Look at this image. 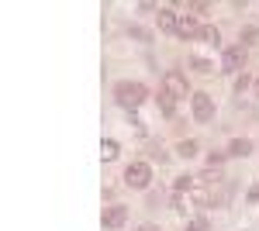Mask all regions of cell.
<instances>
[{
	"mask_svg": "<svg viewBox=\"0 0 259 231\" xmlns=\"http://www.w3.org/2000/svg\"><path fill=\"white\" fill-rule=\"evenodd\" d=\"M114 97H118L121 107H132V111H135L142 100L149 97V90H145L142 83H135V79H124V83H118V86H114Z\"/></svg>",
	"mask_w": 259,
	"mask_h": 231,
	"instance_id": "6da1fadb",
	"label": "cell"
},
{
	"mask_svg": "<svg viewBox=\"0 0 259 231\" xmlns=\"http://www.w3.org/2000/svg\"><path fill=\"white\" fill-rule=\"evenodd\" d=\"M149 179H152V169H149L145 162H132V166L124 169V183H128V187H135V190H145V187H149Z\"/></svg>",
	"mask_w": 259,
	"mask_h": 231,
	"instance_id": "7a4b0ae2",
	"label": "cell"
},
{
	"mask_svg": "<svg viewBox=\"0 0 259 231\" xmlns=\"http://www.w3.org/2000/svg\"><path fill=\"white\" fill-rule=\"evenodd\" d=\"M242 66H245V45L225 49V56H221V69H225V73H239Z\"/></svg>",
	"mask_w": 259,
	"mask_h": 231,
	"instance_id": "3957f363",
	"label": "cell"
},
{
	"mask_svg": "<svg viewBox=\"0 0 259 231\" xmlns=\"http://www.w3.org/2000/svg\"><path fill=\"white\" fill-rule=\"evenodd\" d=\"M190 100H194V117L197 121H211L214 117V97L211 94H194Z\"/></svg>",
	"mask_w": 259,
	"mask_h": 231,
	"instance_id": "277c9868",
	"label": "cell"
},
{
	"mask_svg": "<svg viewBox=\"0 0 259 231\" xmlns=\"http://www.w3.org/2000/svg\"><path fill=\"white\" fill-rule=\"evenodd\" d=\"M162 86H166V94L173 97V100H177V97H187V76L177 73V69H169V73H166Z\"/></svg>",
	"mask_w": 259,
	"mask_h": 231,
	"instance_id": "5b68a950",
	"label": "cell"
},
{
	"mask_svg": "<svg viewBox=\"0 0 259 231\" xmlns=\"http://www.w3.org/2000/svg\"><path fill=\"white\" fill-rule=\"evenodd\" d=\"M177 35L180 38H194V35H200V24L190 14H180V21H177Z\"/></svg>",
	"mask_w": 259,
	"mask_h": 231,
	"instance_id": "8992f818",
	"label": "cell"
},
{
	"mask_svg": "<svg viewBox=\"0 0 259 231\" xmlns=\"http://www.w3.org/2000/svg\"><path fill=\"white\" fill-rule=\"evenodd\" d=\"M128 221V207H107L104 211V228H121Z\"/></svg>",
	"mask_w": 259,
	"mask_h": 231,
	"instance_id": "52a82bcc",
	"label": "cell"
},
{
	"mask_svg": "<svg viewBox=\"0 0 259 231\" xmlns=\"http://www.w3.org/2000/svg\"><path fill=\"white\" fill-rule=\"evenodd\" d=\"M177 21H180V14H173L169 7H162V11H159V28H162V31H177Z\"/></svg>",
	"mask_w": 259,
	"mask_h": 231,
	"instance_id": "ba28073f",
	"label": "cell"
},
{
	"mask_svg": "<svg viewBox=\"0 0 259 231\" xmlns=\"http://www.w3.org/2000/svg\"><path fill=\"white\" fill-rule=\"evenodd\" d=\"M200 41L218 49V45H221V31H218V28H200Z\"/></svg>",
	"mask_w": 259,
	"mask_h": 231,
	"instance_id": "9c48e42d",
	"label": "cell"
},
{
	"mask_svg": "<svg viewBox=\"0 0 259 231\" xmlns=\"http://www.w3.org/2000/svg\"><path fill=\"white\" fill-rule=\"evenodd\" d=\"M249 152H252V142H245V138H235L228 145V155H249Z\"/></svg>",
	"mask_w": 259,
	"mask_h": 231,
	"instance_id": "30bf717a",
	"label": "cell"
},
{
	"mask_svg": "<svg viewBox=\"0 0 259 231\" xmlns=\"http://www.w3.org/2000/svg\"><path fill=\"white\" fill-rule=\"evenodd\" d=\"M100 155H104L107 162H111V159H118V142H114V138H107V142L100 145Z\"/></svg>",
	"mask_w": 259,
	"mask_h": 231,
	"instance_id": "8fae6325",
	"label": "cell"
},
{
	"mask_svg": "<svg viewBox=\"0 0 259 231\" xmlns=\"http://www.w3.org/2000/svg\"><path fill=\"white\" fill-rule=\"evenodd\" d=\"M156 100H159V111H162V114H173V107H177V100H173V97L166 94V90H162V94L156 97Z\"/></svg>",
	"mask_w": 259,
	"mask_h": 231,
	"instance_id": "7c38bea8",
	"label": "cell"
},
{
	"mask_svg": "<svg viewBox=\"0 0 259 231\" xmlns=\"http://www.w3.org/2000/svg\"><path fill=\"white\" fill-rule=\"evenodd\" d=\"M183 159H194L197 155V142H180V149H177Z\"/></svg>",
	"mask_w": 259,
	"mask_h": 231,
	"instance_id": "4fadbf2b",
	"label": "cell"
},
{
	"mask_svg": "<svg viewBox=\"0 0 259 231\" xmlns=\"http://www.w3.org/2000/svg\"><path fill=\"white\" fill-rule=\"evenodd\" d=\"M187 231H207V221L204 217H194V221H187Z\"/></svg>",
	"mask_w": 259,
	"mask_h": 231,
	"instance_id": "5bb4252c",
	"label": "cell"
},
{
	"mask_svg": "<svg viewBox=\"0 0 259 231\" xmlns=\"http://www.w3.org/2000/svg\"><path fill=\"white\" fill-rule=\"evenodd\" d=\"M194 69H197V73H214V66L204 62V59H194Z\"/></svg>",
	"mask_w": 259,
	"mask_h": 231,
	"instance_id": "9a60e30c",
	"label": "cell"
},
{
	"mask_svg": "<svg viewBox=\"0 0 259 231\" xmlns=\"http://www.w3.org/2000/svg\"><path fill=\"white\" fill-rule=\"evenodd\" d=\"M190 187H194V176H180V179H177V190H180V193L190 190Z\"/></svg>",
	"mask_w": 259,
	"mask_h": 231,
	"instance_id": "2e32d148",
	"label": "cell"
},
{
	"mask_svg": "<svg viewBox=\"0 0 259 231\" xmlns=\"http://www.w3.org/2000/svg\"><path fill=\"white\" fill-rule=\"evenodd\" d=\"M221 159H225V155H221V152H211V155H207V166L214 169V166H221Z\"/></svg>",
	"mask_w": 259,
	"mask_h": 231,
	"instance_id": "e0dca14e",
	"label": "cell"
},
{
	"mask_svg": "<svg viewBox=\"0 0 259 231\" xmlns=\"http://www.w3.org/2000/svg\"><path fill=\"white\" fill-rule=\"evenodd\" d=\"M256 97H259V79H256Z\"/></svg>",
	"mask_w": 259,
	"mask_h": 231,
	"instance_id": "ac0fdd59",
	"label": "cell"
}]
</instances>
